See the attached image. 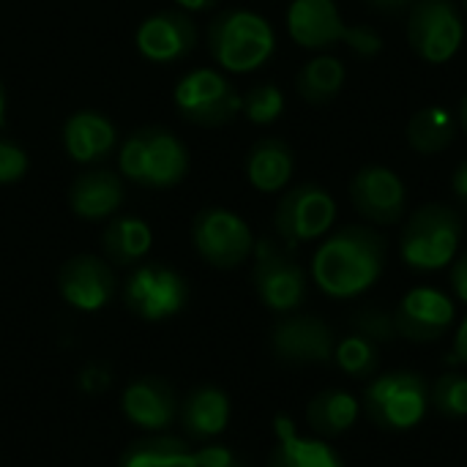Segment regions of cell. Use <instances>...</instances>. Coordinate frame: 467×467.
Masks as SVG:
<instances>
[{
	"label": "cell",
	"instance_id": "41",
	"mask_svg": "<svg viewBox=\"0 0 467 467\" xmlns=\"http://www.w3.org/2000/svg\"><path fill=\"white\" fill-rule=\"evenodd\" d=\"M178 5H183L186 11H205V8H213L216 0H175Z\"/></svg>",
	"mask_w": 467,
	"mask_h": 467
},
{
	"label": "cell",
	"instance_id": "24",
	"mask_svg": "<svg viewBox=\"0 0 467 467\" xmlns=\"http://www.w3.org/2000/svg\"><path fill=\"white\" fill-rule=\"evenodd\" d=\"M358 419V400L348 391H323L306 408L309 427L323 438L345 435Z\"/></svg>",
	"mask_w": 467,
	"mask_h": 467
},
{
	"label": "cell",
	"instance_id": "28",
	"mask_svg": "<svg viewBox=\"0 0 467 467\" xmlns=\"http://www.w3.org/2000/svg\"><path fill=\"white\" fill-rule=\"evenodd\" d=\"M120 467H197V457L178 438H145L126 449Z\"/></svg>",
	"mask_w": 467,
	"mask_h": 467
},
{
	"label": "cell",
	"instance_id": "39",
	"mask_svg": "<svg viewBox=\"0 0 467 467\" xmlns=\"http://www.w3.org/2000/svg\"><path fill=\"white\" fill-rule=\"evenodd\" d=\"M416 0H369V5L375 11H386V14H397V11H405L410 8Z\"/></svg>",
	"mask_w": 467,
	"mask_h": 467
},
{
	"label": "cell",
	"instance_id": "43",
	"mask_svg": "<svg viewBox=\"0 0 467 467\" xmlns=\"http://www.w3.org/2000/svg\"><path fill=\"white\" fill-rule=\"evenodd\" d=\"M5 120V96H3V88H0V126Z\"/></svg>",
	"mask_w": 467,
	"mask_h": 467
},
{
	"label": "cell",
	"instance_id": "5",
	"mask_svg": "<svg viewBox=\"0 0 467 467\" xmlns=\"http://www.w3.org/2000/svg\"><path fill=\"white\" fill-rule=\"evenodd\" d=\"M430 391L416 372H389L372 380L364 391L367 416L386 430H413L427 416Z\"/></svg>",
	"mask_w": 467,
	"mask_h": 467
},
{
	"label": "cell",
	"instance_id": "4",
	"mask_svg": "<svg viewBox=\"0 0 467 467\" xmlns=\"http://www.w3.org/2000/svg\"><path fill=\"white\" fill-rule=\"evenodd\" d=\"M120 170L129 181L145 186H172L189 170L186 148L164 129H140L120 150Z\"/></svg>",
	"mask_w": 467,
	"mask_h": 467
},
{
	"label": "cell",
	"instance_id": "36",
	"mask_svg": "<svg viewBox=\"0 0 467 467\" xmlns=\"http://www.w3.org/2000/svg\"><path fill=\"white\" fill-rule=\"evenodd\" d=\"M109 380H112V375H109L104 367L90 364V367L79 375V389L88 391V394H99V391H104V389L109 386Z\"/></svg>",
	"mask_w": 467,
	"mask_h": 467
},
{
	"label": "cell",
	"instance_id": "23",
	"mask_svg": "<svg viewBox=\"0 0 467 467\" xmlns=\"http://www.w3.org/2000/svg\"><path fill=\"white\" fill-rule=\"evenodd\" d=\"M293 167H296L293 150L282 140H260L246 159V175L252 186L268 194L287 186V181L293 178Z\"/></svg>",
	"mask_w": 467,
	"mask_h": 467
},
{
	"label": "cell",
	"instance_id": "32",
	"mask_svg": "<svg viewBox=\"0 0 467 467\" xmlns=\"http://www.w3.org/2000/svg\"><path fill=\"white\" fill-rule=\"evenodd\" d=\"M353 328L356 334L367 337L369 342L380 345V342H391L397 337V323H394V312H386L380 306H361L353 315Z\"/></svg>",
	"mask_w": 467,
	"mask_h": 467
},
{
	"label": "cell",
	"instance_id": "26",
	"mask_svg": "<svg viewBox=\"0 0 467 467\" xmlns=\"http://www.w3.org/2000/svg\"><path fill=\"white\" fill-rule=\"evenodd\" d=\"M104 252L115 265H131L137 260H142L150 252L153 235L150 227L142 219L134 216H120L115 222H109V227L104 230Z\"/></svg>",
	"mask_w": 467,
	"mask_h": 467
},
{
	"label": "cell",
	"instance_id": "3",
	"mask_svg": "<svg viewBox=\"0 0 467 467\" xmlns=\"http://www.w3.org/2000/svg\"><path fill=\"white\" fill-rule=\"evenodd\" d=\"M462 238V222L449 205H424L419 208L402 230V260L416 271H441L446 268Z\"/></svg>",
	"mask_w": 467,
	"mask_h": 467
},
{
	"label": "cell",
	"instance_id": "8",
	"mask_svg": "<svg viewBox=\"0 0 467 467\" xmlns=\"http://www.w3.org/2000/svg\"><path fill=\"white\" fill-rule=\"evenodd\" d=\"M337 219V202L334 197L315 183H301L290 189L274 213V227L279 238L293 249L298 244L323 238Z\"/></svg>",
	"mask_w": 467,
	"mask_h": 467
},
{
	"label": "cell",
	"instance_id": "42",
	"mask_svg": "<svg viewBox=\"0 0 467 467\" xmlns=\"http://www.w3.org/2000/svg\"><path fill=\"white\" fill-rule=\"evenodd\" d=\"M460 126L465 129L467 134V96L462 99V104H460Z\"/></svg>",
	"mask_w": 467,
	"mask_h": 467
},
{
	"label": "cell",
	"instance_id": "20",
	"mask_svg": "<svg viewBox=\"0 0 467 467\" xmlns=\"http://www.w3.org/2000/svg\"><path fill=\"white\" fill-rule=\"evenodd\" d=\"M63 142H66V150L71 153L74 161H82V164L99 161L115 145V126L104 115L85 109V112H77L66 120Z\"/></svg>",
	"mask_w": 467,
	"mask_h": 467
},
{
	"label": "cell",
	"instance_id": "7",
	"mask_svg": "<svg viewBox=\"0 0 467 467\" xmlns=\"http://www.w3.org/2000/svg\"><path fill=\"white\" fill-rule=\"evenodd\" d=\"M254 290L260 301L274 312H293L306 298V274L290 254L271 238L254 244Z\"/></svg>",
	"mask_w": 467,
	"mask_h": 467
},
{
	"label": "cell",
	"instance_id": "29",
	"mask_svg": "<svg viewBox=\"0 0 467 467\" xmlns=\"http://www.w3.org/2000/svg\"><path fill=\"white\" fill-rule=\"evenodd\" d=\"M334 358L350 378H369L378 369V345L361 334H350L334 348Z\"/></svg>",
	"mask_w": 467,
	"mask_h": 467
},
{
	"label": "cell",
	"instance_id": "11",
	"mask_svg": "<svg viewBox=\"0 0 467 467\" xmlns=\"http://www.w3.org/2000/svg\"><path fill=\"white\" fill-rule=\"evenodd\" d=\"M189 298V287L183 276L164 265H142L137 268L123 287L126 306L142 320H167L183 309Z\"/></svg>",
	"mask_w": 467,
	"mask_h": 467
},
{
	"label": "cell",
	"instance_id": "27",
	"mask_svg": "<svg viewBox=\"0 0 467 467\" xmlns=\"http://www.w3.org/2000/svg\"><path fill=\"white\" fill-rule=\"evenodd\" d=\"M342 85H345V66L334 55L312 57L296 77V88L309 104H326L337 99Z\"/></svg>",
	"mask_w": 467,
	"mask_h": 467
},
{
	"label": "cell",
	"instance_id": "33",
	"mask_svg": "<svg viewBox=\"0 0 467 467\" xmlns=\"http://www.w3.org/2000/svg\"><path fill=\"white\" fill-rule=\"evenodd\" d=\"M27 170V156L19 145L0 140V183H14L25 175Z\"/></svg>",
	"mask_w": 467,
	"mask_h": 467
},
{
	"label": "cell",
	"instance_id": "12",
	"mask_svg": "<svg viewBox=\"0 0 467 467\" xmlns=\"http://www.w3.org/2000/svg\"><path fill=\"white\" fill-rule=\"evenodd\" d=\"M350 200L364 219L375 224H397L408 208V189L394 170L383 164H369L353 175Z\"/></svg>",
	"mask_w": 467,
	"mask_h": 467
},
{
	"label": "cell",
	"instance_id": "16",
	"mask_svg": "<svg viewBox=\"0 0 467 467\" xmlns=\"http://www.w3.org/2000/svg\"><path fill=\"white\" fill-rule=\"evenodd\" d=\"M120 408L123 416L145 432H164L181 410L172 386L161 378L131 380L120 397Z\"/></svg>",
	"mask_w": 467,
	"mask_h": 467
},
{
	"label": "cell",
	"instance_id": "18",
	"mask_svg": "<svg viewBox=\"0 0 467 467\" xmlns=\"http://www.w3.org/2000/svg\"><path fill=\"white\" fill-rule=\"evenodd\" d=\"M197 44L194 22L181 11H161L148 16L137 30L140 52L153 63H172L189 55Z\"/></svg>",
	"mask_w": 467,
	"mask_h": 467
},
{
	"label": "cell",
	"instance_id": "21",
	"mask_svg": "<svg viewBox=\"0 0 467 467\" xmlns=\"http://www.w3.org/2000/svg\"><path fill=\"white\" fill-rule=\"evenodd\" d=\"M181 421L192 438H216L227 430L230 421V400L224 391L213 386L194 389L181 405Z\"/></svg>",
	"mask_w": 467,
	"mask_h": 467
},
{
	"label": "cell",
	"instance_id": "15",
	"mask_svg": "<svg viewBox=\"0 0 467 467\" xmlns=\"http://www.w3.org/2000/svg\"><path fill=\"white\" fill-rule=\"evenodd\" d=\"M60 296L79 312H99L115 293V276L101 257L79 254L60 268Z\"/></svg>",
	"mask_w": 467,
	"mask_h": 467
},
{
	"label": "cell",
	"instance_id": "1",
	"mask_svg": "<svg viewBox=\"0 0 467 467\" xmlns=\"http://www.w3.org/2000/svg\"><path fill=\"white\" fill-rule=\"evenodd\" d=\"M389 241L372 227L350 224L334 233L315 252L312 276L331 298H356L367 293L383 274Z\"/></svg>",
	"mask_w": 467,
	"mask_h": 467
},
{
	"label": "cell",
	"instance_id": "44",
	"mask_svg": "<svg viewBox=\"0 0 467 467\" xmlns=\"http://www.w3.org/2000/svg\"><path fill=\"white\" fill-rule=\"evenodd\" d=\"M465 5H467V0H465Z\"/></svg>",
	"mask_w": 467,
	"mask_h": 467
},
{
	"label": "cell",
	"instance_id": "10",
	"mask_svg": "<svg viewBox=\"0 0 467 467\" xmlns=\"http://www.w3.org/2000/svg\"><path fill=\"white\" fill-rule=\"evenodd\" d=\"M194 246L200 257L216 268H235L254 252L249 224L224 208H208L194 219Z\"/></svg>",
	"mask_w": 467,
	"mask_h": 467
},
{
	"label": "cell",
	"instance_id": "22",
	"mask_svg": "<svg viewBox=\"0 0 467 467\" xmlns=\"http://www.w3.org/2000/svg\"><path fill=\"white\" fill-rule=\"evenodd\" d=\"M120 202H123V186L118 175L107 170L88 172L77 178V183L71 186V208L82 219H90V222L107 219L109 213L118 211Z\"/></svg>",
	"mask_w": 467,
	"mask_h": 467
},
{
	"label": "cell",
	"instance_id": "14",
	"mask_svg": "<svg viewBox=\"0 0 467 467\" xmlns=\"http://www.w3.org/2000/svg\"><path fill=\"white\" fill-rule=\"evenodd\" d=\"M394 323L397 337L410 342H438L454 323V304L435 287H416L400 301Z\"/></svg>",
	"mask_w": 467,
	"mask_h": 467
},
{
	"label": "cell",
	"instance_id": "31",
	"mask_svg": "<svg viewBox=\"0 0 467 467\" xmlns=\"http://www.w3.org/2000/svg\"><path fill=\"white\" fill-rule=\"evenodd\" d=\"M432 405L438 408V413L449 416V419H465L467 416V378L449 372L443 375L435 389H432Z\"/></svg>",
	"mask_w": 467,
	"mask_h": 467
},
{
	"label": "cell",
	"instance_id": "34",
	"mask_svg": "<svg viewBox=\"0 0 467 467\" xmlns=\"http://www.w3.org/2000/svg\"><path fill=\"white\" fill-rule=\"evenodd\" d=\"M345 44H348L356 55H361V57H375V55L383 49V38H380L372 27H367V25L348 27Z\"/></svg>",
	"mask_w": 467,
	"mask_h": 467
},
{
	"label": "cell",
	"instance_id": "38",
	"mask_svg": "<svg viewBox=\"0 0 467 467\" xmlns=\"http://www.w3.org/2000/svg\"><path fill=\"white\" fill-rule=\"evenodd\" d=\"M451 189H454V194H457V200L467 205V159L457 167V172H454V178H451Z\"/></svg>",
	"mask_w": 467,
	"mask_h": 467
},
{
	"label": "cell",
	"instance_id": "37",
	"mask_svg": "<svg viewBox=\"0 0 467 467\" xmlns=\"http://www.w3.org/2000/svg\"><path fill=\"white\" fill-rule=\"evenodd\" d=\"M451 287H454L457 298L467 304V252L454 263V268H451Z\"/></svg>",
	"mask_w": 467,
	"mask_h": 467
},
{
	"label": "cell",
	"instance_id": "2",
	"mask_svg": "<svg viewBox=\"0 0 467 467\" xmlns=\"http://www.w3.org/2000/svg\"><path fill=\"white\" fill-rule=\"evenodd\" d=\"M208 44L213 60L235 74L260 68L276 49L271 22L254 11H224L211 22Z\"/></svg>",
	"mask_w": 467,
	"mask_h": 467
},
{
	"label": "cell",
	"instance_id": "25",
	"mask_svg": "<svg viewBox=\"0 0 467 467\" xmlns=\"http://www.w3.org/2000/svg\"><path fill=\"white\" fill-rule=\"evenodd\" d=\"M457 126L446 107H424L408 123V142L424 156H438L454 142Z\"/></svg>",
	"mask_w": 467,
	"mask_h": 467
},
{
	"label": "cell",
	"instance_id": "30",
	"mask_svg": "<svg viewBox=\"0 0 467 467\" xmlns=\"http://www.w3.org/2000/svg\"><path fill=\"white\" fill-rule=\"evenodd\" d=\"M246 118L257 126H265V123H274L282 112H285V96L276 85L265 82V85H257L252 88L246 96H244V107Z\"/></svg>",
	"mask_w": 467,
	"mask_h": 467
},
{
	"label": "cell",
	"instance_id": "9",
	"mask_svg": "<svg viewBox=\"0 0 467 467\" xmlns=\"http://www.w3.org/2000/svg\"><path fill=\"white\" fill-rule=\"evenodd\" d=\"M175 104L189 120L202 123V126H219V123L233 120L241 112L244 99L238 96L233 82L222 77L219 71L197 68L178 82Z\"/></svg>",
	"mask_w": 467,
	"mask_h": 467
},
{
	"label": "cell",
	"instance_id": "6",
	"mask_svg": "<svg viewBox=\"0 0 467 467\" xmlns=\"http://www.w3.org/2000/svg\"><path fill=\"white\" fill-rule=\"evenodd\" d=\"M465 25L451 0H416L408 16V41L427 63H446L457 55Z\"/></svg>",
	"mask_w": 467,
	"mask_h": 467
},
{
	"label": "cell",
	"instance_id": "19",
	"mask_svg": "<svg viewBox=\"0 0 467 467\" xmlns=\"http://www.w3.org/2000/svg\"><path fill=\"white\" fill-rule=\"evenodd\" d=\"M274 427L276 449L268 460V467H345L326 441L298 435L287 416H279Z\"/></svg>",
	"mask_w": 467,
	"mask_h": 467
},
{
	"label": "cell",
	"instance_id": "40",
	"mask_svg": "<svg viewBox=\"0 0 467 467\" xmlns=\"http://www.w3.org/2000/svg\"><path fill=\"white\" fill-rule=\"evenodd\" d=\"M454 361L467 364V317L462 320V326L457 331V339H454Z\"/></svg>",
	"mask_w": 467,
	"mask_h": 467
},
{
	"label": "cell",
	"instance_id": "35",
	"mask_svg": "<svg viewBox=\"0 0 467 467\" xmlns=\"http://www.w3.org/2000/svg\"><path fill=\"white\" fill-rule=\"evenodd\" d=\"M194 457L197 467H246L227 446H205Z\"/></svg>",
	"mask_w": 467,
	"mask_h": 467
},
{
	"label": "cell",
	"instance_id": "17",
	"mask_svg": "<svg viewBox=\"0 0 467 467\" xmlns=\"http://www.w3.org/2000/svg\"><path fill=\"white\" fill-rule=\"evenodd\" d=\"M287 30L304 49H331L348 38V25L334 0H293Z\"/></svg>",
	"mask_w": 467,
	"mask_h": 467
},
{
	"label": "cell",
	"instance_id": "13",
	"mask_svg": "<svg viewBox=\"0 0 467 467\" xmlns=\"http://www.w3.org/2000/svg\"><path fill=\"white\" fill-rule=\"evenodd\" d=\"M271 348L276 358L285 364L306 367V364H326L334 358V334L331 328L315 315H293L274 326Z\"/></svg>",
	"mask_w": 467,
	"mask_h": 467
}]
</instances>
